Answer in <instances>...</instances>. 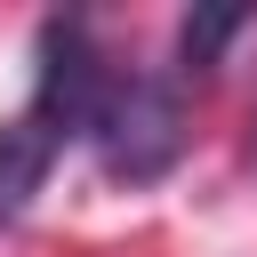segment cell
<instances>
[{"instance_id":"7a4b0ae2","label":"cell","mask_w":257,"mask_h":257,"mask_svg":"<svg viewBox=\"0 0 257 257\" xmlns=\"http://www.w3.org/2000/svg\"><path fill=\"white\" fill-rule=\"evenodd\" d=\"M120 64L96 48V32L80 16H48L40 24V72H32V120L56 137H88L104 96H112Z\"/></svg>"},{"instance_id":"3957f363","label":"cell","mask_w":257,"mask_h":257,"mask_svg":"<svg viewBox=\"0 0 257 257\" xmlns=\"http://www.w3.org/2000/svg\"><path fill=\"white\" fill-rule=\"evenodd\" d=\"M56 153H64V137L40 128L32 112H24V120H0V225H16V217L32 209V193L48 185Z\"/></svg>"},{"instance_id":"277c9868","label":"cell","mask_w":257,"mask_h":257,"mask_svg":"<svg viewBox=\"0 0 257 257\" xmlns=\"http://www.w3.org/2000/svg\"><path fill=\"white\" fill-rule=\"evenodd\" d=\"M241 24H249L241 8H193V16H185V32H177L185 64H217V48H225V40L241 32Z\"/></svg>"},{"instance_id":"6da1fadb","label":"cell","mask_w":257,"mask_h":257,"mask_svg":"<svg viewBox=\"0 0 257 257\" xmlns=\"http://www.w3.org/2000/svg\"><path fill=\"white\" fill-rule=\"evenodd\" d=\"M88 145H96L104 177L153 185L185 153V96L169 80H153V72H120L112 96H104V112H96V128H88Z\"/></svg>"}]
</instances>
